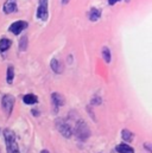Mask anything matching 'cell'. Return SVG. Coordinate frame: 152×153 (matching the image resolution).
I'll list each match as a JSON object with an SVG mask.
<instances>
[{"mask_svg":"<svg viewBox=\"0 0 152 153\" xmlns=\"http://www.w3.org/2000/svg\"><path fill=\"white\" fill-rule=\"evenodd\" d=\"M4 137H5V141H6L7 153H20L19 146H18L17 140H16V135L11 129H5Z\"/></svg>","mask_w":152,"mask_h":153,"instance_id":"obj_1","label":"cell"},{"mask_svg":"<svg viewBox=\"0 0 152 153\" xmlns=\"http://www.w3.org/2000/svg\"><path fill=\"white\" fill-rule=\"evenodd\" d=\"M75 133L78 140L84 141V140H87V139L89 138V135H90V129H89V127L87 126V123H86L84 121L80 120V121L76 123Z\"/></svg>","mask_w":152,"mask_h":153,"instance_id":"obj_2","label":"cell"},{"mask_svg":"<svg viewBox=\"0 0 152 153\" xmlns=\"http://www.w3.org/2000/svg\"><path fill=\"white\" fill-rule=\"evenodd\" d=\"M1 105H2V109L4 112L7 115H11L12 111H13V106H14V97L12 95H5L2 97V101H1Z\"/></svg>","mask_w":152,"mask_h":153,"instance_id":"obj_3","label":"cell"},{"mask_svg":"<svg viewBox=\"0 0 152 153\" xmlns=\"http://www.w3.org/2000/svg\"><path fill=\"white\" fill-rule=\"evenodd\" d=\"M37 17L40 20L48 19V0H39V7L37 10Z\"/></svg>","mask_w":152,"mask_h":153,"instance_id":"obj_4","label":"cell"},{"mask_svg":"<svg viewBox=\"0 0 152 153\" xmlns=\"http://www.w3.org/2000/svg\"><path fill=\"white\" fill-rule=\"evenodd\" d=\"M28 27V23L24 22V20H18V22H14L11 26H10V31L13 33V35H19L24 29Z\"/></svg>","mask_w":152,"mask_h":153,"instance_id":"obj_5","label":"cell"},{"mask_svg":"<svg viewBox=\"0 0 152 153\" xmlns=\"http://www.w3.org/2000/svg\"><path fill=\"white\" fill-rule=\"evenodd\" d=\"M57 125H58V129H60L61 134H62L64 138H70V137H72V134H73V129H72V127H70L67 122L60 121Z\"/></svg>","mask_w":152,"mask_h":153,"instance_id":"obj_6","label":"cell"},{"mask_svg":"<svg viewBox=\"0 0 152 153\" xmlns=\"http://www.w3.org/2000/svg\"><path fill=\"white\" fill-rule=\"evenodd\" d=\"M17 11V0H6L4 5V12L5 13H12Z\"/></svg>","mask_w":152,"mask_h":153,"instance_id":"obj_7","label":"cell"},{"mask_svg":"<svg viewBox=\"0 0 152 153\" xmlns=\"http://www.w3.org/2000/svg\"><path fill=\"white\" fill-rule=\"evenodd\" d=\"M51 99H52V103L56 107H61V106L64 105V97L61 94H58V93H54L51 95Z\"/></svg>","mask_w":152,"mask_h":153,"instance_id":"obj_8","label":"cell"},{"mask_svg":"<svg viewBox=\"0 0 152 153\" xmlns=\"http://www.w3.org/2000/svg\"><path fill=\"white\" fill-rule=\"evenodd\" d=\"M115 150L118 153H134V150L127 144H120L116 146Z\"/></svg>","mask_w":152,"mask_h":153,"instance_id":"obj_9","label":"cell"},{"mask_svg":"<svg viewBox=\"0 0 152 153\" xmlns=\"http://www.w3.org/2000/svg\"><path fill=\"white\" fill-rule=\"evenodd\" d=\"M23 101H24V103H26V105H35V103H37L38 97L36 95H34V94H26V95L23 97Z\"/></svg>","mask_w":152,"mask_h":153,"instance_id":"obj_10","label":"cell"},{"mask_svg":"<svg viewBox=\"0 0 152 153\" xmlns=\"http://www.w3.org/2000/svg\"><path fill=\"white\" fill-rule=\"evenodd\" d=\"M11 40L10 39H7V38H2V39H0V51L1 52H5L10 46H11Z\"/></svg>","mask_w":152,"mask_h":153,"instance_id":"obj_11","label":"cell"},{"mask_svg":"<svg viewBox=\"0 0 152 153\" xmlns=\"http://www.w3.org/2000/svg\"><path fill=\"white\" fill-rule=\"evenodd\" d=\"M121 137H122L124 141H127V143H130V141L133 139V134H132V132H130L128 129H122V131H121Z\"/></svg>","mask_w":152,"mask_h":153,"instance_id":"obj_12","label":"cell"},{"mask_svg":"<svg viewBox=\"0 0 152 153\" xmlns=\"http://www.w3.org/2000/svg\"><path fill=\"white\" fill-rule=\"evenodd\" d=\"M13 77H14V69H13V67H8L7 68V76H6V81L8 84H11L13 82Z\"/></svg>","mask_w":152,"mask_h":153,"instance_id":"obj_13","label":"cell"},{"mask_svg":"<svg viewBox=\"0 0 152 153\" xmlns=\"http://www.w3.org/2000/svg\"><path fill=\"white\" fill-rule=\"evenodd\" d=\"M51 69H52L55 73H61V71H62V70H61L60 62H58L56 58H54V59L51 61Z\"/></svg>","mask_w":152,"mask_h":153,"instance_id":"obj_14","label":"cell"},{"mask_svg":"<svg viewBox=\"0 0 152 153\" xmlns=\"http://www.w3.org/2000/svg\"><path fill=\"white\" fill-rule=\"evenodd\" d=\"M102 57H104V59H105L107 63L111 62V51H110L108 48H104V49H102Z\"/></svg>","mask_w":152,"mask_h":153,"instance_id":"obj_15","label":"cell"},{"mask_svg":"<svg viewBox=\"0 0 152 153\" xmlns=\"http://www.w3.org/2000/svg\"><path fill=\"white\" fill-rule=\"evenodd\" d=\"M100 11L99 10H96V8H93L92 11H90V20H93V22H95V20H98L99 18H100Z\"/></svg>","mask_w":152,"mask_h":153,"instance_id":"obj_16","label":"cell"},{"mask_svg":"<svg viewBox=\"0 0 152 153\" xmlns=\"http://www.w3.org/2000/svg\"><path fill=\"white\" fill-rule=\"evenodd\" d=\"M25 44H26V37H23L22 38V45H20L22 50H25Z\"/></svg>","mask_w":152,"mask_h":153,"instance_id":"obj_17","label":"cell"},{"mask_svg":"<svg viewBox=\"0 0 152 153\" xmlns=\"http://www.w3.org/2000/svg\"><path fill=\"white\" fill-rule=\"evenodd\" d=\"M110 1V5H114L116 1H119V0H108Z\"/></svg>","mask_w":152,"mask_h":153,"instance_id":"obj_18","label":"cell"},{"mask_svg":"<svg viewBox=\"0 0 152 153\" xmlns=\"http://www.w3.org/2000/svg\"><path fill=\"white\" fill-rule=\"evenodd\" d=\"M40 153H50V152H49L48 150H42V152H40Z\"/></svg>","mask_w":152,"mask_h":153,"instance_id":"obj_19","label":"cell"},{"mask_svg":"<svg viewBox=\"0 0 152 153\" xmlns=\"http://www.w3.org/2000/svg\"><path fill=\"white\" fill-rule=\"evenodd\" d=\"M62 2H63V4H67V2H68V0H62Z\"/></svg>","mask_w":152,"mask_h":153,"instance_id":"obj_20","label":"cell"}]
</instances>
